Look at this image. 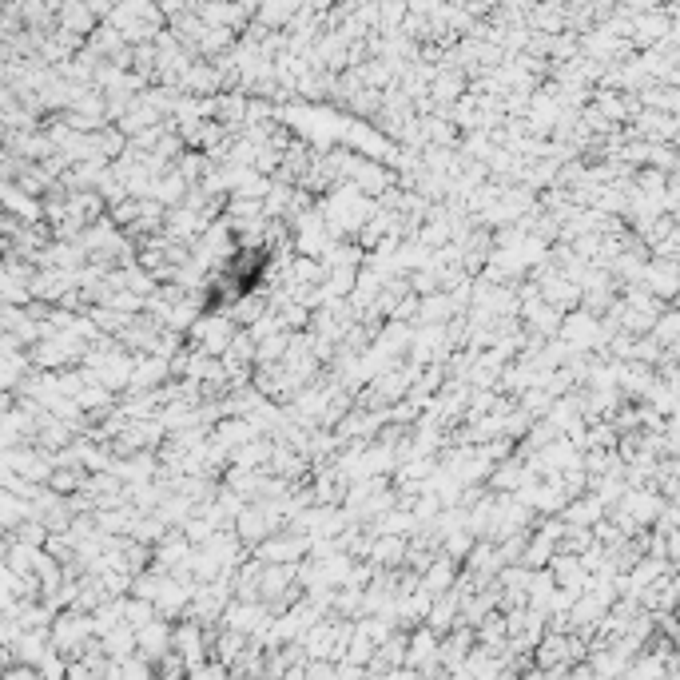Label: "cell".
Wrapping results in <instances>:
<instances>
[{
    "label": "cell",
    "instance_id": "cell-1",
    "mask_svg": "<svg viewBox=\"0 0 680 680\" xmlns=\"http://www.w3.org/2000/svg\"><path fill=\"white\" fill-rule=\"evenodd\" d=\"M171 653V621L152 617L144 629H136V657H144L148 665H160Z\"/></svg>",
    "mask_w": 680,
    "mask_h": 680
},
{
    "label": "cell",
    "instance_id": "cell-2",
    "mask_svg": "<svg viewBox=\"0 0 680 680\" xmlns=\"http://www.w3.org/2000/svg\"><path fill=\"white\" fill-rule=\"evenodd\" d=\"M0 680H44V677H40L36 669H28V665H12Z\"/></svg>",
    "mask_w": 680,
    "mask_h": 680
}]
</instances>
